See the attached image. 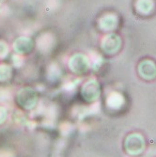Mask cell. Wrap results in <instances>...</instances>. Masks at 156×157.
<instances>
[{"label": "cell", "mask_w": 156, "mask_h": 157, "mask_svg": "<svg viewBox=\"0 0 156 157\" xmlns=\"http://www.w3.org/2000/svg\"><path fill=\"white\" fill-rule=\"evenodd\" d=\"M16 101L24 109H32L38 103L37 92L31 88H24L18 91Z\"/></svg>", "instance_id": "1"}, {"label": "cell", "mask_w": 156, "mask_h": 157, "mask_svg": "<svg viewBox=\"0 0 156 157\" xmlns=\"http://www.w3.org/2000/svg\"><path fill=\"white\" fill-rule=\"evenodd\" d=\"M12 74L11 68L9 65H0V81H7L10 78Z\"/></svg>", "instance_id": "5"}, {"label": "cell", "mask_w": 156, "mask_h": 157, "mask_svg": "<svg viewBox=\"0 0 156 157\" xmlns=\"http://www.w3.org/2000/svg\"><path fill=\"white\" fill-rule=\"evenodd\" d=\"M8 117V112L7 109L3 106L0 105V124H2Z\"/></svg>", "instance_id": "7"}, {"label": "cell", "mask_w": 156, "mask_h": 157, "mask_svg": "<svg viewBox=\"0 0 156 157\" xmlns=\"http://www.w3.org/2000/svg\"><path fill=\"white\" fill-rule=\"evenodd\" d=\"M13 47L16 53L21 54V55H26V54H29L30 51L32 50L33 42L29 39L22 37L14 41Z\"/></svg>", "instance_id": "4"}, {"label": "cell", "mask_w": 156, "mask_h": 157, "mask_svg": "<svg viewBox=\"0 0 156 157\" xmlns=\"http://www.w3.org/2000/svg\"><path fill=\"white\" fill-rule=\"evenodd\" d=\"M9 53V47L3 41H0V59L6 58Z\"/></svg>", "instance_id": "6"}, {"label": "cell", "mask_w": 156, "mask_h": 157, "mask_svg": "<svg viewBox=\"0 0 156 157\" xmlns=\"http://www.w3.org/2000/svg\"><path fill=\"white\" fill-rule=\"evenodd\" d=\"M89 62L86 56L82 54L74 55L69 60V68L72 72L77 75H82L89 70Z\"/></svg>", "instance_id": "2"}, {"label": "cell", "mask_w": 156, "mask_h": 157, "mask_svg": "<svg viewBox=\"0 0 156 157\" xmlns=\"http://www.w3.org/2000/svg\"><path fill=\"white\" fill-rule=\"evenodd\" d=\"M81 95L87 102H93L100 95V87L95 80H89L82 86Z\"/></svg>", "instance_id": "3"}]
</instances>
